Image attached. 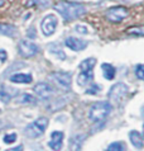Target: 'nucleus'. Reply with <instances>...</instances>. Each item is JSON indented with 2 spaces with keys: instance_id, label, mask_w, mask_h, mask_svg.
Here are the masks:
<instances>
[{
  "instance_id": "obj_5",
  "label": "nucleus",
  "mask_w": 144,
  "mask_h": 151,
  "mask_svg": "<svg viewBox=\"0 0 144 151\" xmlns=\"http://www.w3.org/2000/svg\"><path fill=\"white\" fill-rule=\"evenodd\" d=\"M128 86L124 83H116L115 85L111 86V89L109 90V98L113 103H120L123 99L125 98V95L128 94Z\"/></svg>"
},
{
  "instance_id": "obj_6",
  "label": "nucleus",
  "mask_w": 144,
  "mask_h": 151,
  "mask_svg": "<svg viewBox=\"0 0 144 151\" xmlns=\"http://www.w3.org/2000/svg\"><path fill=\"white\" fill-rule=\"evenodd\" d=\"M57 24H58V19L54 14H49L47 17H44L41 23V29H42V32H43V35L52 36L57 28Z\"/></svg>"
},
{
  "instance_id": "obj_19",
  "label": "nucleus",
  "mask_w": 144,
  "mask_h": 151,
  "mask_svg": "<svg viewBox=\"0 0 144 151\" xmlns=\"http://www.w3.org/2000/svg\"><path fill=\"white\" fill-rule=\"evenodd\" d=\"M48 50H49V52H51V53H53L54 56L58 57V58H61V60H65V58H66L65 52H63L61 48H58V47H57V45L52 43V45H51L49 47H48Z\"/></svg>"
},
{
  "instance_id": "obj_11",
  "label": "nucleus",
  "mask_w": 144,
  "mask_h": 151,
  "mask_svg": "<svg viewBox=\"0 0 144 151\" xmlns=\"http://www.w3.org/2000/svg\"><path fill=\"white\" fill-rule=\"evenodd\" d=\"M65 45L70 50H72V51H82V50H85L87 46V43L85 41L76 38V37H68V38L66 40Z\"/></svg>"
},
{
  "instance_id": "obj_25",
  "label": "nucleus",
  "mask_w": 144,
  "mask_h": 151,
  "mask_svg": "<svg viewBox=\"0 0 144 151\" xmlns=\"http://www.w3.org/2000/svg\"><path fill=\"white\" fill-rule=\"evenodd\" d=\"M16 141V133H9V135L4 136V142L5 144H13Z\"/></svg>"
},
{
  "instance_id": "obj_31",
  "label": "nucleus",
  "mask_w": 144,
  "mask_h": 151,
  "mask_svg": "<svg viewBox=\"0 0 144 151\" xmlns=\"http://www.w3.org/2000/svg\"><path fill=\"white\" fill-rule=\"evenodd\" d=\"M143 133H144V126H143Z\"/></svg>"
},
{
  "instance_id": "obj_2",
  "label": "nucleus",
  "mask_w": 144,
  "mask_h": 151,
  "mask_svg": "<svg viewBox=\"0 0 144 151\" xmlns=\"http://www.w3.org/2000/svg\"><path fill=\"white\" fill-rule=\"evenodd\" d=\"M96 64V58L95 57H90L83 60L81 64H80V69H81V73L77 76V84L80 86H85L87 85L88 83L92 81L94 79V68Z\"/></svg>"
},
{
  "instance_id": "obj_17",
  "label": "nucleus",
  "mask_w": 144,
  "mask_h": 151,
  "mask_svg": "<svg viewBox=\"0 0 144 151\" xmlns=\"http://www.w3.org/2000/svg\"><path fill=\"white\" fill-rule=\"evenodd\" d=\"M15 33H16V28L14 26H11V24H3V23H0V35L14 37Z\"/></svg>"
},
{
  "instance_id": "obj_14",
  "label": "nucleus",
  "mask_w": 144,
  "mask_h": 151,
  "mask_svg": "<svg viewBox=\"0 0 144 151\" xmlns=\"http://www.w3.org/2000/svg\"><path fill=\"white\" fill-rule=\"evenodd\" d=\"M33 78L31 74H14L10 76V81L11 83H20V84H29L32 83Z\"/></svg>"
},
{
  "instance_id": "obj_20",
  "label": "nucleus",
  "mask_w": 144,
  "mask_h": 151,
  "mask_svg": "<svg viewBox=\"0 0 144 151\" xmlns=\"http://www.w3.org/2000/svg\"><path fill=\"white\" fill-rule=\"evenodd\" d=\"M82 141H83V136L78 135V136H75L73 138H71V142H75V145H71V149L72 150H80L81 149V145H82Z\"/></svg>"
},
{
  "instance_id": "obj_24",
  "label": "nucleus",
  "mask_w": 144,
  "mask_h": 151,
  "mask_svg": "<svg viewBox=\"0 0 144 151\" xmlns=\"http://www.w3.org/2000/svg\"><path fill=\"white\" fill-rule=\"evenodd\" d=\"M135 75L138 79L144 80V65H137L135 66Z\"/></svg>"
},
{
  "instance_id": "obj_23",
  "label": "nucleus",
  "mask_w": 144,
  "mask_h": 151,
  "mask_svg": "<svg viewBox=\"0 0 144 151\" xmlns=\"http://www.w3.org/2000/svg\"><path fill=\"white\" fill-rule=\"evenodd\" d=\"M126 147L124 145L121 144V142H113L110 146H108V151H124Z\"/></svg>"
},
{
  "instance_id": "obj_4",
  "label": "nucleus",
  "mask_w": 144,
  "mask_h": 151,
  "mask_svg": "<svg viewBox=\"0 0 144 151\" xmlns=\"http://www.w3.org/2000/svg\"><path fill=\"white\" fill-rule=\"evenodd\" d=\"M47 126H48V119L46 117H41V118L36 119L31 124H28L24 129V133L29 138H37L43 135L44 131L47 129Z\"/></svg>"
},
{
  "instance_id": "obj_21",
  "label": "nucleus",
  "mask_w": 144,
  "mask_h": 151,
  "mask_svg": "<svg viewBox=\"0 0 144 151\" xmlns=\"http://www.w3.org/2000/svg\"><path fill=\"white\" fill-rule=\"evenodd\" d=\"M128 35H137V36H144V26L139 27H132L126 31Z\"/></svg>"
},
{
  "instance_id": "obj_16",
  "label": "nucleus",
  "mask_w": 144,
  "mask_h": 151,
  "mask_svg": "<svg viewBox=\"0 0 144 151\" xmlns=\"http://www.w3.org/2000/svg\"><path fill=\"white\" fill-rule=\"evenodd\" d=\"M129 138H130V142L133 144L134 147H137V149L143 147V136L138 131H130Z\"/></svg>"
},
{
  "instance_id": "obj_8",
  "label": "nucleus",
  "mask_w": 144,
  "mask_h": 151,
  "mask_svg": "<svg viewBox=\"0 0 144 151\" xmlns=\"http://www.w3.org/2000/svg\"><path fill=\"white\" fill-rule=\"evenodd\" d=\"M38 51H39V48H38V46L36 43H33V42L28 41V40L20 41L19 52H20V55H22L23 57H32V56L37 55Z\"/></svg>"
},
{
  "instance_id": "obj_29",
  "label": "nucleus",
  "mask_w": 144,
  "mask_h": 151,
  "mask_svg": "<svg viewBox=\"0 0 144 151\" xmlns=\"http://www.w3.org/2000/svg\"><path fill=\"white\" fill-rule=\"evenodd\" d=\"M4 3H5V0H0V6H3Z\"/></svg>"
},
{
  "instance_id": "obj_12",
  "label": "nucleus",
  "mask_w": 144,
  "mask_h": 151,
  "mask_svg": "<svg viewBox=\"0 0 144 151\" xmlns=\"http://www.w3.org/2000/svg\"><path fill=\"white\" fill-rule=\"evenodd\" d=\"M16 94H18V89H14V88L6 85L0 86V99L4 103H9V100H11L13 96H15Z\"/></svg>"
},
{
  "instance_id": "obj_26",
  "label": "nucleus",
  "mask_w": 144,
  "mask_h": 151,
  "mask_svg": "<svg viewBox=\"0 0 144 151\" xmlns=\"http://www.w3.org/2000/svg\"><path fill=\"white\" fill-rule=\"evenodd\" d=\"M100 91V86L97 85V84H92V88L91 89H87V93L88 94H96Z\"/></svg>"
},
{
  "instance_id": "obj_15",
  "label": "nucleus",
  "mask_w": 144,
  "mask_h": 151,
  "mask_svg": "<svg viewBox=\"0 0 144 151\" xmlns=\"http://www.w3.org/2000/svg\"><path fill=\"white\" fill-rule=\"evenodd\" d=\"M101 70H103L104 78L106 79V80H113V79L115 78L116 70H115V68H114L113 65L108 64V62H104V64L101 65Z\"/></svg>"
},
{
  "instance_id": "obj_13",
  "label": "nucleus",
  "mask_w": 144,
  "mask_h": 151,
  "mask_svg": "<svg viewBox=\"0 0 144 151\" xmlns=\"http://www.w3.org/2000/svg\"><path fill=\"white\" fill-rule=\"evenodd\" d=\"M63 142V133L60 131H54L51 135V141L48 142V146L52 150H61Z\"/></svg>"
},
{
  "instance_id": "obj_28",
  "label": "nucleus",
  "mask_w": 144,
  "mask_h": 151,
  "mask_svg": "<svg viewBox=\"0 0 144 151\" xmlns=\"http://www.w3.org/2000/svg\"><path fill=\"white\" fill-rule=\"evenodd\" d=\"M0 60H1V61L6 60V52L4 51V50H0Z\"/></svg>"
},
{
  "instance_id": "obj_3",
  "label": "nucleus",
  "mask_w": 144,
  "mask_h": 151,
  "mask_svg": "<svg viewBox=\"0 0 144 151\" xmlns=\"http://www.w3.org/2000/svg\"><path fill=\"white\" fill-rule=\"evenodd\" d=\"M111 112V104L109 102H96L90 109V119L92 122H101Z\"/></svg>"
},
{
  "instance_id": "obj_7",
  "label": "nucleus",
  "mask_w": 144,
  "mask_h": 151,
  "mask_svg": "<svg viewBox=\"0 0 144 151\" xmlns=\"http://www.w3.org/2000/svg\"><path fill=\"white\" fill-rule=\"evenodd\" d=\"M126 17H128V9H125L124 6H113L106 12V18L114 23L121 22Z\"/></svg>"
},
{
  "instance_id": "obj_10",
  "label": "nucleus",
  "mask_w": 144,
  "mask_h": 151,
  "mask_svg": "<svg viewBox=\"0 0 144 151\" xmlns=\"http://www.w3.org/2000/svg\"><path fill=\"white\" fill-rule=\"evenodd\" d=\"M34 91L38 96H41V98H43V99L49 98V96L54 93L53 88L48 85L47 83H38L34 86Z\"/></svg>"
},
{
  "instance_id": "obj_30",
  "label": "nucleus",
  "mask_w": 144,
  "mask_h": 151,
  "mask_svg": "<svg viewBox=\"0 0 144 151\" xmlns=\"http://www.w3.org/2000/svg\"><path fill=\"white\" fill-rule=\"evenodd\" d=\"M142 116H144V106L142 107Z\"/></svg>"
},
{
  "instance_id": "obj_1",
  "label": "nucleus",
  "mask_w": 144,
  "mask_h": 151,
  "mask_svg": "<svg viewBox=\"0 0 144 151\" xmlns=\"http://www.w3.org/2000/svg\"><path fill=\"white\" fill-rule=\"evenodd\" d=\"M58 13H60L63 19L66 20H72V19H77L80 18L82 14L86 13V8L82 4L78 3H67V1H61L54 5Z\"/></svg>"
},
{
  "instance_id": "obj_22",
  "label": "nucleus",
  "mask_w": 144,
  "mask_h": 151,
  "mask_svg": "<svg viewBox=\"0 0 144 151\" xmlns=\"http://www.w3.org/2000/svg\"><path fill=\"white\" fill-rule=\"evenodd\" d=\"M19 102L23 104H36L37 100H36V98H33L31 94H23L22 98L19 99Z\"/></svg>"
},
{
  "instance_id": "obj_27",
  "label": "nucleus",
  "mask_w": 144,
  "mask_h": 151,
  "mask_svg": "<svg viewBox=\"0 0 144 151\" xmlns=\"http://www.w3.org/2000/svg\"><path fill=\"white\" fill-rule=\"evenodd\" d=\"M76 31H77V32H80V33H82V35H85V33H86V32H87V29H86V28H85V27H81V26H77V27H76Z\"/></svg>"
},
{
  "instance_id": "obj_9",
  "label": "nucleus",
  "mask_w": 144,
  "mask_h": 151,
  "mask_svg": "<svg viewBox=\"0 0 144 151\" xmlns=\"http://www.w3.org/2000/svg\"><path fill=\"white\" fill-rule=\"evenodd\" d=\"M51 79L57 84L60 88L65 90H70L71 89V83H72V78L70 74L67 73H54L52 74Z\"/></svg>"
},
{
  "instance_id": "obj_18",
  "label": "nucleus",
  "mask_w": 144,
  "mask_h": 151,
  "mask_svg": "<svg viewBox=\"0 0 144 151\" xmlns=\"http://www.w3.org/2000/svg\"><path fill=\"white\" fill-rule=\"evenodd\" d=\"M51 4V0H28L27 6H38L41 9H46Z\"/></svg>"
}]
</instances>
